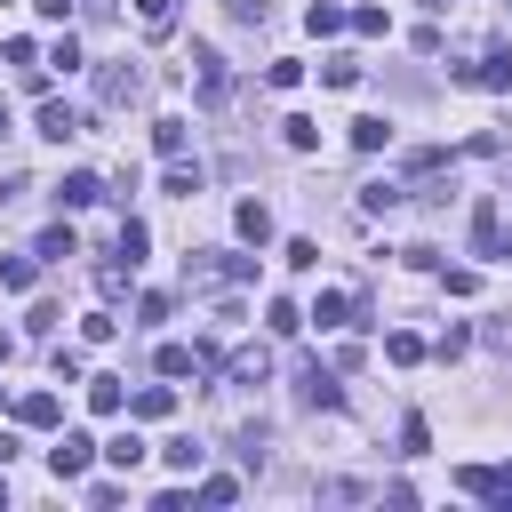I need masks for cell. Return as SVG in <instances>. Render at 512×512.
Here are the masks:
<instances>
[{"instance_id": "cell-1", "label": "cell", "mask_w": 512, "mask_h": 512, "mask_svg": "<svg viewBox=\"0 0 512 512\" xmlns=\"http://www.w3.org/2000/svg\"><path fill=\"white\" fill-rule=\"evenodd\" d=\"M184 280H192V288H240V280H256V256H232V248H192V256H184Z\"/></svg>"}, {"instance_id": "cell-18", "label": "cell", "mask_w": 512, "mask_h": 512, "mask_svg": "<svg viewBox=\"0 0 512 512\" xmlns=\"http://www.w3.org/2000/svg\"><path fill=\"white\" fill-rule=\"evenodd\" d=\"M88 408H96V416H128V392H120V376H88Z\"/></svg>"}, {"instance_id": "cell-17", "label": "cell", "mask_w": 512, "mask_h": 512, "mask_svg": "<svg viewBox=\"0 0 512 512\" xmlns=\"http://www.w3.org/2000/svg\"><path fill=\"white\" fill-rule=\"evenodd\" d=\"M384 144H392V120L384 112H360L352 120V152H384Z\"/></svg>"}, {"instance_id": "cell-42", "label": "cell", "mask_w": 512, "mask_h": 512, "mask_svg": "<svg viewBox=\"0 0 512 512\" xmlns=\"http://www.w3.org/2000/svg\"><path fill=\"white\" fill-rule=\"evenodd\" d=\"M480 336H488V344H496V352H512V320H488V328H480Z\"/></svg>"}, {"instance_id": "cell-32", "label": "cell", "mask_w": 512, "mask_h": 512, "mask_svg": "<svg viewBox=\"0 0 512 512\" xmlns=\"http://www.w3.org/2000/svg\"><path fill=\"white\" fill-rule=\"evenodd\" d=\"M304 328V304H288V296H272V336H296Z\"/></svg>"}, {"instance_id": "cell-7", "label": "cell", "mask_w": 512, "mask_h": 512, "mask_svg": "<svg viewBox=\"0 0 512 512\" xmlns=\"http://www.w3.org/2000/svg\"><path fill=\"white\" fill-rule=\"evenodd\" d=\"M192 80H200V96H208V104H224V88H232V72H224V56H216L208 40L192 48Z\"/></svg>"}, {"instance_id": "cell-3", "label": "cell", "mask_w": 512, "mask_h": 512, "mask_svg": "<svg viewBox=\"0 0 512 512\" xmlns=\"http://www.w3.org/2000/svg\"><path fill=\"white\" fill-rule=\"evenodd\" d=\"M136 96H144V72H136L128 56L96 72V104H104V112H120V104H136Z\"/></svg>"}, {"instance_id": "cell-24", "label": "cell", "mask_w": 512, "mask_h": 512, "mask_svg": "<svg viewBox=\"0 0 512 512\" xmlns=\"http://www.w3.org/2000/svg\"><path fill=\"white\" fill-rule=\"evenodd\" d=\"M104 456H112V464H120V472H136V464H144V456H152V448H144V440H136V432H112V440H104Z\"/></svg>"}, {"instance_id": "cell-22", "label": "cell", "mask_w": 512, "mask_h": 512, "mask_svg": "<svg viewBox=\"0 0 512 512\" xmlns=\"http://www.w3.org/2000/svg\"><path fill=\"white\" fill-rule=\"evenodd\" d=\"M32 256H48V264H64V256H80V240H72V224H48Z\"/></svg>"}, {"instance_id": "cell-13", "label": "cell", "mask_w": 512, "mask_h": 512, "mask_svg": "<svg viewBox=\"0 0 512 512\" xmlns=\"http://www.w3.org/2000/svg\"><path fill=\"white\" fill-rule=\"evenodd\" d=\"M456 488H464V496H488V504H504V464H464V472H456Z\"/></svg>"}, {"instance_id": "cell-31", "label": "cell", "mask_w": 512, "mask_h": 512, "mask_svg": "<svg viewBox=\"0 0 512 512\" xmlns=\"http://www.w3.org/2000/svg\"><path fill=\"white\" fill-rule=\"evenodd\" d=\"M24 328H32V336H56V328H64V304H48V296H40V304H32V320H24Z\"/></svg>"}, {"instance_id": "cell-46", "label": "cell", "mask_w": 512, "mask_h": 512, "mask_svg": "<svg viewBox=\"0 0 512 512\" xmlns=\"http://www.w3.org/2000/svg\"><path fill=\"white\" fill-rule=\"evenodd\" d=\"M0 504H8V480H0Z\"/></svg>"}, {"instance_id": "cell-34", "label": "cell", "mask_w": 512, "mask_h": 512, "mask_svg": "<svg viewBox=\"0 0 512 512\" xmlns=\"http://www.w3.org/2000/svg\"><path fill=\"white\" fill-rule=\"evenodd\" d=\"M352 32H368V40H384V32H392V16H384V8H352Z\"/></svg>"}, {"instance_id": "cell-19", "label": "cell", "mask_w": 512, "mask_h": 512, "mask_svg": "<svg viewBox=\"0 0 512 512\" xmlns=\"http://www.w3.org/2000/svg\"><path fill=\"white\" fill-rule=\"evenodd\" d=\"M184 144H192L184 120H152V152H160V160H184Z\"/></svg>"}, {"instance_id": "cell-45", "label": "cell", "mask_w": 512, "mask_h": 512, "mask_svg": "<svg viewBox=\"0 0 512 512\" xmlns=\"http://www.w3.org/2000/svg\"><path fill=\"white\" fill-rule=\"evenodd\" d=\"M0 136H8V104H0Z\"/></svg>"}, {"instance_id": "cell-39", "label": "cell", "mask_w": 512, "mask_h": 512, "mask_svg": "<svg viewBox=\"0 0 512 512\" xmlns=\"http://www.w3.org/2000/svg\"><path fill=\"white\" fill-rule=\"evenodd\" d=\"M280 256H288V264H296V272H312V264H320V240H288V248H280Z\"/></svg>"}, {"instance_id": "cell-23", "label": "cell", "mask_w": 512, "mask_h": 512, "mask_svg": "<svg viewBox=\"0 0 512 512\" xmlns=\"http://www.w3.org/2000/svg\"><path fill=\"white\" fill-rule=\"evenodd\" d=\"M384 360H392V368H416V360H424V336L392 328V336H384Z\"/></svg>"}, {"instance_id": "cell-11", "label": "cell", "mask_w": 512, "mask_h": 512, "mask_svg": "<svg viewBox=\"0 0 512 512\" xmlns=\"http://www.w3.org/2000/svg\"><path fill=\"white\" fill-rule=\"evenodd\" d=\"M232 232H240L248 248H264V240H272V208H264V200H240V208H232Z\"/></svg>"}, {"instance_id": "cell-43", "label": "cell", "mask_w": 512, "mask_h": 512, "mask_svg": "<svg viewBox=\"0 0 512 512\" xmlns=\"http://www.w3.org/2000/svg\"><path fill=\"white\" fill-rule=\"evenodd\" d=\"M32 8H40V16H48V24H64V16H72V8H80V0H32Z\"/></svg>"}, {"instance_id": "cell-6", "label": "cell", "mask_w": 512, "mask_h": 512, "mask_svg": "<svg viewBox=\"0 0 512 512\" xmlns=\"http://www.w3.org/2000/svg\"><path fill=\"white\" fill-rule=\"evenodd\" d=\"M464 240H472V256H504V208H496V200H480Z\"/></svg>"}, {"instance_id": "cell-40", "label": "cell", "mask_w": 512, "mask_h": 512, "mask_svg": "<svg viewBox=\"0 0 512 512\" xmlns=\"http://www.w3.org/2000/svg\"><path fill=\"white\" fill-rule=\"evenodd\" d=\"M128 272H136V264H104V272H96V296H120V288H128Z\"/></svg>"}, {"instance_id": "cell-30", "label": "cell", "mask_w": 512, "mask_h": 512, "mask_svg": "<svg viewBox=\"0 0 512 512\" xmlns=\"http://www.w3.org/2000/svg\"><path fill=\"white\" fill-rule=\"evenodd\" d=\"M360 496H376L368 480H320V504H360Z\"/></svg>"}, {"instance_id": "cell-2", "label": "cell", "mask_w": 512, "mask_h": 512, "mask_svg": "<svg viewBox=\"0 0 512 512\" xmlns=\"http://www.w3.org/2000/svg\"><path fill=\"white\" fill-rule=\"evenodd\" d=\"M296 408H344V384L328 360H296Z\"/></svg>"}, {"instance_id": "cell-14", "label": "cell", "mask_w": 512, "mask_h": 512, "mask_svg": "<svg viewBox=\"0 0 512 512\" xmlns=\"http://www.w3.org/2000/svg\"><path fill=\"white\" fill-rule=\"evenodd\" d=\"M40 136H48V144H64V136H80V112H72L64 96H48V104H40Z\"/></svg>"}, {"instance_id": "cell-33", "label": "cell", "mask_w": 512, "mask_h": 512, "mask_svg": "<svg viewBox=\"0 0 512 512\" xmlns=\"http://www.w3.org/2000/svg\"><path fill=\"white\" fill-rule=\"evenodd\" d=\"M136 16H144V32H168L176 24V0H136Z\"/></svg>"}, {"instance_id": "cell-4", "label": "cell", "mask_w": 512, "mask_h": 512, "mask_svg": "<svg viewBox=\"0 0 512 512\" xmlns=\"http://www.w3.org/2000/svg\"><path fill=\"white\" fill-rule=\"evenodd\" d=\"M456 80H464V88H512V48H504V40H488V48H480V64H456Z\"/></svg>"}, {"instance_id": "cell-27", "label": "cell", "mask_w": 512, "mask_h": 512, "mask_svg": "<svg viewBox=\"0 0 512 512\" xmlns=\"http://www.w3.org/2000/svg\"><path fill=\"white\" fill-rule=\"evenodd\" d=\"M112 248H120V264H144V248H152V232H144V224H136V216H128V224H120V240H112Z\"/></svg>"}, {"instance_id": "cell-12", "label": "cell", "mask_w": 512, "mask_h": 512, "mask_svg": "<svg viewBox=\"0 0 512 512\" xmlns=\"http://www.w3.org/2000/svg\"><path fill=\"white\" fill-rule=\"evenodd\" d=\"M160 464H168V472H184V480H200V464H208V448H200L192 432H176V440L160 448Z\"/></svg>"}, {"instance_id": "cell-44", "label": "cell", "mask_w": 512, "mask_h": 512, "mask_svg": "<svg viewBox=\"0 0 512 512\" xmlns=\"http://www.w3.org/2000/svg\"><path fill=\"white\" fill-rule=\"evenodd\" d=\"M8 352H16V336H8V328H0V368H8Z\"/></svg>"}, {"instance_id": "cell-28", "label": "cell", "mask_w": 512, "mask_h": 512, "mask_svg": "<svg viewBox=\"0 0 512 512\" xmlns=\"http://www.w3.org/2000/svg\"><path fill=\"white\" fill-rule=\"evenodd\" d=\"M264 440H272L264 424H240V432H232V456H240V464H264Z\"/></svg>"}, {"instance_id": "cell-38", "label": "cell", "mask_w": 512, "mask_h": 512, "mask_svg": "<svg viewBox=\"0 0 512 512\" xmlns=\"http://www.w3.org/2000/svg\"><path fill=\"white\" fill-rule=\"evenodd\" d=\"M224 16H232V24H264V16H272V0H224Z\"/></svg>"}, {"instance_id": "cell-5", "label": "cell", "mask_w": 512, "mask_h": 512, "mask_svg": "<svg viewBox=\"0 0 512 512\" xmlns=\"http://www.w3.org/2000/svg\"><path fill=\"white\" fill-rule=\"evenodd\" d=\"M88 456H104V448H96L88 432H64V440L48 448V472H56V480H80V472H88Z\"/></svg>"}, {"instance_id": "cell-16", "label": "cell", "mask_w": 512, "mask_h": 512, "mask_svg": "<svg viewBox=\"0 0 512 512\" xmlns=\"http://www.w3.org/2000/svg\"><path fill=\"white\" fill-rule=\"evenodd\" d=\"M304 24H312V40H336V32L352 24V8H336V0H312V8H304Z\"/></svg>"}, {"instance_id": "cell-8", "label": "cell", "mask_w": 512, "mask_h": 512, "mask_svg": "<svg viewBox=\"0 0 512 512\" xmlns=\"http://www.w3.org/2000/svg\"><path fill=\"white\" fill-rule=\"evenodd\" d=\"M224 376H232V384H248V392H256V384H272V352H264V344H240V352H232V360H224Z\"/></svg>"}, {"instance_id": "cell-36", "label": "cell", "mask_w": 512, "mask_h": 512, "mask_svg": "<svg viewBox=\"0 0 512 512\" xmlns=\"http://www.w3.org/2000/svg\"><path fill=\"white\" fill-rule=\"evenodd\" d=\"M160 320H168V296H160V288H152V296H136V328H160Z\"/></svg>"}, {"instance_id": "cell-41", "label": "cell", "mask_w": 512, "mask_h": 512, "mask_svg": "<svg viewBox=\"0 0 512 512\" xmlns=\"http://www.w3.org/2000/svg\"><path fill=\"white\" fill-rule=\"evenodd\" d=\"M424 440H432V432H424V416H408V424H400V456H424Z\"/></svg>"}, {"instance_id": "cell-26", "label": "cell", "mask_w": 512, "mask_h": 512, "mask_svg": "<svg viewBox=\"0 0 512 512\" xmlns=\"http://www.w3.org/2000/svg\"><path fill=\"white\" fill-rule=\"evenodd\" d=\"M280 136H288V152H312V144H320V120H304V112H288V120H280Z\"/></svg>"}, {"instance_id": "cell-35", "label": "cell", "mask_w": 512, "mask_h": 512, "mask_svg": "<svg viewBox=\"0 0 512 512\" xmlns=\"http://www.w3.org/2000/svg\"><path fill=\"white\" fill-rule=\"evenodd\" d=\"M320 80H328V88H352V80H360V64H352V56H328V64H320Z\"/></svg>"}, {"instance_id": "cell-10", "label": "cell", "mask_w": 512, "mask_h": 512, "mask_svg": "<svg viewBox=\"0 0 512 512\" xmlns=\"http://www.w3.org/2000/svg\"><path fill=\"white\" fill-rule=\"evenodd\" d=\"M96 200H104V176H88V168H72L56 184V208H96Z\"/></svg>"}, {"instance_id": "cell-29", "label": "cell", "mask_w": 512, "mask_h": 512, "mask_svg": "<svg viewBox=\"0 0 512 512\" xmlns=\"http://www.w3.org/2000/svg\"><path fill=\"white\" fill-rule=\"evenodd\" d=\"M32 280H40V256H8L0 264V288H32Z\"/></svg>"}, {"instance_id": "cell-25", "label": "cell", "mask_w": 512, "mask_h": 512, "mask_svg": "<svg viewBox=\"0 0 512 512\" xmlns=\"http://www.w3.org/2000/svg\"><path fill=\"white\" fill-rule=\"evenodd\" d=\"M192 496L200 504H240V480L232 472H208V480H192Z\"/></svg>"}, {"instance_id": "cell-21", "label": "cell", "mask_w": 512, "mask_h": 512, "mask_svg": "<svg viewBox=\"0 0 512 512\" xmlns=\"http://www.w3.org/2000/svg\"><path fill=\"white\" fill-rule=\"evenodd\" d=\"M200 184H208V176H200V160H168V184H160V192H176V200H192Z\"/></svg>"}, {"instance_id": "cell-37", "label": "cell", "mask_w": 512, "mask_h": 512, "mask_svg": "<svg viewBox=\"0 0 512 512\" xmlns=\"http://www.w3.org/2000/svg\"><path fill=\"white\" fill-rule=\"evenodd\" d=\"M80 336H88V344H112V336H120V320H112V312H88V320H80Z\"/></svg>"}, {"instance_id": "cell-9", "label": "cell", "mask_w": 512, "mask_h": 512, "mask_svg": "<svg viewBox=\"0 0 512 512\" xmlns=\"http://www.w3.org/2000/svg\"><path fill=\"white\" fill-rule=\"evenodd\" d=\"M16 424H24V432H56V424H64V400H56V392H24V400H16Z\"/></svg>"}, {"instance_id": "cell-15", "label": "cell", "mask_w": 512, "mask_h": 512, "mask_svg": "<svg viewBox=\"0 0 512 512\" xmlns=\"http://www.w3.org/2000/svg\"><path fill=\"white\" fill-rule=\"evenodd\" d=\"M176 408V384H144V392H128V416H144V424H160Z\"/></svg>"}, {"instance_id": "cell-20", "label": "cell", "mask_w": 512, "mask_h": 512, "mask_svg": "<svg viewBox=\"0 0 512 512\" xmlns=\"http://www.w3.org/2000/svg\"><path fill=\"white\" fill-rule=\"evenodd\" d=\"M400 200H408V184H392V176H384V184H360V208H368V216H392Z\"/></svg>"}]
</instances>
